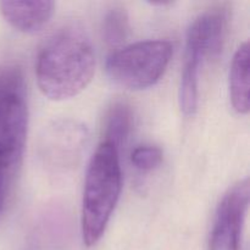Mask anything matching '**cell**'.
I'll return each instance as SVG.
<instances>
[{"label":"cell","mask_w":250,"mask_h":250,"mask_svg":"<svg viewBox=\"0 0 250 250\" xmlns=\"http://www.w3.org/2000/svg\"><path fill=\"white\" fill-rule=\"evenodd\" d=\"M95 72V54L89 38L76 27L54 34L37 59V82L51 100L76 97L88 87Z\"/></svg>","instance_id":"6da1fadb"},{"label":"cell","mask_w":250,"mask_h":250,"mask_svg":"<svg viewBox=\"0 0 250 250\" xmlns=\"http://www.w3.org/2000/svg\"><path fill=\"white\" fill-rule=\"evenodd\" d=\"M120 151L106 141L98 146L89 161L82 202V237L93 247L104 236L122 189Z\"/></svg>","instance_id":"7a4b0ae2"},{"label":"cell","mask_w":250,"mask_h":250,"mask_svg":"<svg viewBox=\"0 0 250 250\" xmlns=\"http://www.w3.org/2000/svg\"><path fill=\"white\" fill-rule=\"evenodd\" d=\"M172 53V44L167 41L137 42L107 58L106 72L114 82L126 89H146L161 80Z\"/></svg>","instance_id":"3957f363"},{"label":"cell","mask_w":250,"mask_h":250,"mask_svg":"<svg viewBox=\"0 0 250 250\" xmlns=\"http://www.w3.org/2000/svg\"><path fill=\"white\" fill-rule=\"evenodd\" d=\"M28 127L26 90L12 94L0 105V181H7L20 167Z\"/></svg>","instance_id":"277c9868"},{"label":"cell","mask_w":250,"mask_h":250,"mask_svg":"<svg viewBox=\"0 0 250 250\" xmlns=\"http://www.w3.org/2000/svg\"><path fill=\"white\" fill-rule=\"evenodd\" d=\"M248 178L232 186L217 207L209 250H239L242 229L249 207Z\"/></svg>","instance_id":"5b68a950"},{"label":"cell","mask_w":250,"mask_h":250,"mask_svg":"<svg viewBox=\"0 0 250 250\" xmlns=\"http://www.w3.org/2000/svg\"><path fill=\"white\" fill-rule=\"evenodd\" d=\"M87 129L76 122H59L46 133L44 150L46 158L61 167L72 165L80 158L83 146L87 143Z\"/></svg>","instance_id":"8992f818"},{"label":"cell","mask_w":250,"mask_h":250,"mask_svg":"<svg viewBox=\"0 0 250 250\" xmlns=\"http://www.w3.org/2000/svg\"><path fill=\"white\" fill-rule=\"evenodd\" d=\"M226 29V12L222 9L209 10L190 24L187 42L197 46L205 59H215L222 50Z\"/></svg>","instance_id":"52a82bcc"},{"label":"cell","mask_w":250,"mask_h":250,"mask_svg":"<svg viewBox=\"0 0 250 250\" xmlns=\"http://www.w3.org/2000/svg\"><path fill=\"white\" fill-rule=\"evenodd\" d=\"M53 1H1L0 12L15 29L24 33L38 32L53 17Z\"/></svg>","instance_id":"ba28073f"},{"label":"cell","mask_w":250,"mask_h":250,"mask_svg":"<svg viewBox=\"0 0 250 250\" xmlns=\"http://www.w3.org/2000/svg\"><path fill=\"white\" fill-rule=\"evenodd\" d=\"M204 56L195 46L186 43V56L183 72L180 84V106L187 116H192L198 109L199 98L200 66L204 62Z\"/></svg>","instance_id":"9c48e42d"},{"label":"cell","mask_w":250,"mask_h":250,"mask_svg":"<svg viewBox=\"0 0 250 250\" xmlns=\"http://www.w3.org/2000/svg\"><path fill=\"white\" fill-rule=\"evenodd\" d=\"M229 97L238 114L249 111V43L244 42L234 53L229 71Z\"/></svg>","instance_id":"30bf717a"},{"label":"cell","mask_w":250,"mask_h":250,"mask_svg":"<svg viewBox=\"0 0 250 250\" xmlns=\"http://www.w3.org/2000/svg\"><path fill=\"white\" fill-rule=\"evenodd\" d=\"M133 124V112L126 103L117 102L110 107L105 119L104 141L111 143L117 150L126 143Z\"/></svg>","instance_id":"8fae6325"},{"label":"cell","mask_w":250,"mask_h":250,"mask_svg":"<svg viewBox=\"0 0 250 250\" xmlns=\"http://www.w3.org/2000/svg\"><path fill=\"white\" fill-rule=\"evenodd\" d=\"M129 33L128 15L121 7L111 9L103 20V38L110 46H119Z\"/></svg>","instance_id":"7c38bea8"},{"label":"cell","mask_w":250,"mask_h":250,"mask_svg":"<svg viewBox=\"0 0 250 250\" xmlns=\"http://www.w3.org/2000/svg\"><path fill=\"white\" fill-rule=\"evenodd\" d=\"M26 90L23 73L15 65L0 66V105L12 94Z\"/></svg>","instance_id":"4fadbf2b"},{"label":"cell","mask_w":250,"mask_h":250,"mask_svg":"<svg viewBox=\"0 0 250 250\" xmlns=\"http://www.w3.org/2000/svg\"><path fill=\"white\" fill-rule=\"evenodd\" d=\"M132 165L142 172H149L163 163V150L155 146H139L131 154Z\"/></svg>","instance_id":"5bb4252c"},{"label":"cell","mask_w":250,"mask_h":250,"mask_svg":"<svg viewBox=\"0 0 250 250\" xmlns=\"http://www.w3.org/2000/svg\"><path fill=\"white\" fill-rule=\"evenodd\" d=\"M5 187L6 186L4 185V183L0 181V212H1V209H2V204H4V193H5Z\"/></svg>","instance_id":"9a60e30c"}]
</instances>
